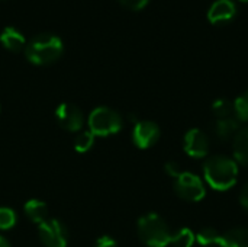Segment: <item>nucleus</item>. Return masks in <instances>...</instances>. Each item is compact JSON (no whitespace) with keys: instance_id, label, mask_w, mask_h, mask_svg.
Wrapping results in <instances>:
<instances>
[{"instance_id":"nucleus-1","label":"nucleus","mask_w":248,"mask_h":247,"mask_svg":"<svg viewBox=\"0 0 248 247\" xmlns=\"http://www.w3.org/2000/svg\"><path fill=\"white\" fill-rule=\"evenodd\" d=\"M206 183L219 192L231 189L238 179V163L227 156H212L203 165Z\"/></svg>"},{"instance_id":"nucleus-26","label":"nucleus","mask_w":248,"mask_h":247,"mask_svg":"<svg viewBox=\"0 0 248 247\" xmlns=\"http://www.w3.org/2000/svg\"><path fill=\"white\" fill-rule=\"evenodd\" d=\"M0 247H10V243H9L7 239L3 237V236H0Z\"/></svg>"},{"instance_id":"nucleus-21","label":"nucleus","mask_w":248,"mask_h":247,"mask_svg":"<svg viewBox=\"0 0 248 247\" xmlns=\"http://www.w3.org/2000/svg\"><path fill=\"white\" fill-rule=\"evenodd\" d=\"M16 213L10 208H0V230H9L16 224Z\"/></svg>"},{"instance_id":"nucleus-2","label":"nucleus","mask_w":248,"mask_h":247,"mask_svg":"<svg viewBox=\"0 0 248 247\" xmlns=\"http://www.w3.org/2000/svg\"><path fill=\"white\" fill-rule=\"evenodd\" d=\"M64 51L62 39L58 35L42 32L32 36L25 45V55L28 61L35 66H46L55 63Z\"/></svg>"},{"instance_id":"nucleus-27","label":"nucleus","mask_w":248,"mask_h":247,"mask_svg":"<svg viewBox=\"0 0 248 247\" xmlns=\"http://www.w3.org/2000/svg\"><path fill=\"white\" fill-rule=\"evenodd\" d=\"M240 1H243V3H247L248 0H240Z\"/></svg>"},{"instance_id":"nucleus-18","label":"nucleus","mask_w":248,"mask_h":247,"mask_svg":"<svg viewBox=\"0 0 248 247\" xmlns=\"http://www.w3.org/2000/svg\"><path fill=\"white\" fill-rule=\"evenodd\" d=\"M219 237H221V234L218 233V230H215L212 227H205L196 234V242L201 246H214V245H218Z\"/></svg>"},{"instance_id":"nucleus-9","label":"nucleus","mask_w":248,"mask_h":247,"mask_svg":"<svg viewBox=\"0 0 248 247\" xmlns=\"http://www.w3.org/2000/svg\"><path fill=\"white\" fill-rule=\"evenodd\" d=\"M160 138V128L153 121H138L132 131V141L138 148H150Z\"/></svg>"},{"instance_id":"nucleus-22","label":"nucleus","mask_w":248,"mask_h":247,"mask_svg":"<svg viewBox=\"0 0 248 247\" xmlns=\"http://www.w3.org/2000/svg\"><path fill=\"white\" fill-rule=\"evenodd\" d=\"M121 4H124L125 7L128 9H132V10H141L144 9L150 0H118Z\"/></svg>"},{"instance_id":"nucleus-17","label":"nucleus","mask_w":248,"mask_h":247,"mask_svg":"<svg viewBox=\"0 0 248 247\" xmlns=\"http://www.w3.org/2000/svg\"><path fill=\"white\" fill-rule=\"evenodd\" d=\"M195 240H196V234L190 229H186V227L177 230L171 237V243L177 247H192Z\"/></svg>"},{"instance_id":"nucleus-20","label":"nucleus","mask_w":248,"mask_h":247,"mask_svg":"<svg viewBox=\"0 0 248 247\" xmlns=\"http://www.w3.org/2000/svg\"><path fill=\"white\" fill-rule=\"evenodd\" d=\"M93 144H94V135L90 131H81L74 140V148L78 153L89 151L93 147Z\"/></svg>"},{"instance_id":"nucleus-6","label":"nucleus","mask_w":248,"mask_h":247,"mask_svg":"<svg viewBox=\"0 0 248 247\" xmlns=\"http://www.w3.org/2000/svg\"><path fill=\"white\" fill-rule=\"evenodd\" d=\"M39 239L46 247H65L68 234L65 226L58 220H46L38 227Z\"/></svg>"},{"instance_id":"nucleus-12","label":"nucleus","mask_w":248,"mask_h":247,"mask_svg":"<svg viewBox=\"0 0 248 247\" xmlns=\"http://www.w3.org/2000/svg\"><path fill=\"white\" fill-rule=\"evenodd\" d=\"M0 42L3 47L9 51L19 52L25 48L26 45V38L25 35L15 26H6L1 33H0Z\"/></svg>"},{"instance_id":"nucleus-10","label":"nucleus","mask_w":248,"mask_h":247,"mask_svg":"<svg viewBox=\"0 0 248 247\" xmlns=\"http://www.w3.org/2000/svg\"><path fill=\"white\" fill-rule=\"evenodd\" d=\"M237 15V6L232 0H217L208 10V19L214 25H222L232 20Z\"/></svg>"},{"instance_id":"nucleus-13","label":"nucleus","mask_w":248,"mask_h":247,"mask_svg":"<svg viewBox=\"0 0 248 247\" xmlns=\"http://www.w3.org/2000/svg\"><path fill=\"white\" fill-rule=\"evenodd\" d=\"M219 247H248V229H231L227 233L221 234Z\"/></svg>"},{"instance_id":"nucleus-24","label":"nucleus","mask_w":248,"mask_h":247,"mask_svg":"<svg viewBox=\"0 0 248 247\" xmlns=\"http://www.w3.org/2000/svg\"><path fill=\"white\" fill-rule=\"evenodd\" d=\"M94 247H118V243L113 237L110 236H102L97 242H96V246Z\"/></svg>"},{"instance_id":"nucleus-19","label":"nucleus","mask_w":248,"mask_h":247,"mask_svg":"<svg viewBox=\"0 0 248 247\" xmlns=\"http://www.w3.org/2000/svg\"><path fill=\"white\" fill-rule=\"evenodd\" d=\"M234 116L240 122H248V90L240 95L234 102Z\"/></svg>"},{"instance_id":"nucleus-15","label":"nucleus","mask_w":248,"mask_h":247,"mask_svg":"<svg viewBox=\"0 0 248 247\" xmlns=\"http://www.w3.org/2000/svg\"><path fill=\"white\" fill-rule=\"evenodd\" d=\"M25 214L26 217L36 224H42L44 221L48 220V207L45 202L39 201V199H29L25 207Z\"/></svg>"},{"instance_id":"nucleus-8","label":"nucleus","mask_w":248,"mask_h":247,"mask_svg":"<svg viewBox=\"0 0 248 247\" xmlns=\"http://www.w3.org/2000/svg\"><path fill=\"white\" fill-rule=\"evenodd\" d=\"M55 118L60 127L70 132L80 131L84 124V115L81 109L73 103H61L55 109Z\"/></svg>"},{"instance_id":"nucleus-23","label":"nucleus","mask_w":248,"mask_h":247,"mask_svg":"<svg viewBox=\"0 0 248 247\" xmlns=\"http://www.w3.org/2000/svg\"><path fill=\"white\" fill-rule=\"evenodd\" d=\"M164 169H166V172H167V175L169 176H171V178H177L183 170H182V167L179 166V163H176V162H169V163H166V166H164Z\"/></svg>"},{"instance_id":"nucleus-16","label":"nucleus","mask_w":248,"mask_h":247,"mask_svg":"<svg viewBox=\"0 0 248 247\" xmlns=\"http://www.w3.org/2000/svg\"><path fill=\"white\" fill-rule=\"evenodd\" d=\"M212 112L217 116V119L234 116V102H231V100H228L225 98L217 99L212 103Z\"/></svg>"},{"instance_id":"nucleus-5","label":"nucleus","mask_w":248,"mask_h":247,"mask_svg":"<svg viewBox=\"0 0 248 247\" xmlns=\"http://www.w3.org/2000/svg\"><path fill=\"white\" fill-rule=\"evenodd\" d=\"M174 191L177 197L187 202H199L206 194L203 181L198 175L185 170L174 179Z\"/></svg>"},{"instance_id":"nucleus-7","label":"nucleus","mask_w":248,"mask_h":247,"mask_svg":"<svg viewBox=\"0 0 248 247\" xmlns=\"http://www.w3.org/2000/svg\"><path fill=\"white\" fill-rule=\"evenodd\" d=\"M211 147L209 137L199 128H192L185 134L183 138V148L186 154L192 159H203L208 156Z\"/></svg>"},{"instance_id":"nucleus-4","label":"nucleus","mask_w":248,"mask_h":247,"mask_svg":"<svg viewBox=\"0 0 248 247\" xmlns=\"http://www.w3.org/2000/svg\"><path fill=\"white\" fill-rule=\"evenodd\" d=\"M122 116L108 106L96 108L89 116V130L93 135L108 137L116 134L122 130Z\"/></svg>"},{"instance_id":"nucleus-3","label":"nucleus","mask_w":248,"mask_h":247,"mask_svg":"<svg viewBox=\"0 0 248 247\" xmlns=\"http://www.w3.org/2000/svg\"><path fill=\"white\" fill-rule=\"evenodd\" d=\"M138 236L148 247H166L171 243L173 233L158 214L150 213L138 220Z\"/></svg>"},{"instance_id":"nucleus-14","label":"nucleus","mask_w":248,"mask_h":247,"mask_svg":"<svg viewBox=\"0 0 248 247\" xmlns=\"http://www.w3.org/2000/svg\"><path fill=\"white\" fill-rule=\"evenodd\" d=\"M232 140L234 160L243 166H248V127L241 128Z\"/></svg>"},{"instance_id":"nucleus-11","label":"nucleus","mask_w":248,"mask_h":247,"mask_svg":"<svg viewBox=\"0 0 248 247\" xmlns=\"http://www.w3.org/2000/svg\"><path fill=\"white\" fill-rule=\"evenodd\" d=\"M240 121L235 116H228V118H219L214 122L212 131L217 135L218 140L225 141L230 138H234L237 132L240 131Z\"/></svg>"},{"instance_id":"nucleus-25","label":"nucleus","mask_w":248,"mask_h":247,"mask_svg":"<svg viewBox=\"0 0 248 247\" xmlns=\"http://www.w3.org/2000/svg\"><path fill=\"white\" fill-rule=\"evenodd\" d=\"M240 204H241V207L248 213V183L243 188V191L240 194Z\"/></svg>"}]
</instances>
